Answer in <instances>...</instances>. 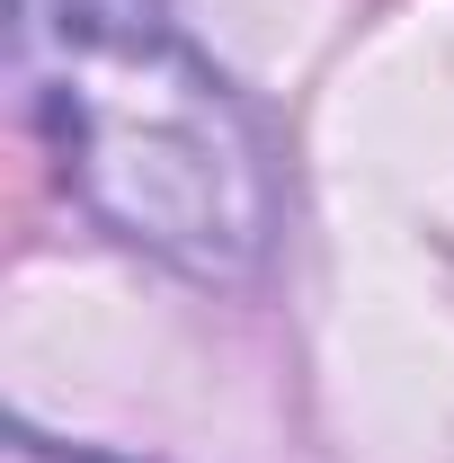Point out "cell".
Wrapping results in <instances>:
<instances>
[{
    "label": "cell",
    "instance_id": "obj_2",
    "mask_svg": "<svg viewBox=\"0 0 454 463\" xmlns=\"http://www.w3.org/2000/svg\"><path fill=\"white\" fill-rule=\"evenodd\" d=\"M0 463H125V455H99V446H62V437H45V428L9 419V446H0Z\"/></svg>",
    "mask_w": 454,
    "mask_h": 463
},
{
    "label": "cell",
    "instance_id": "obj_1",
    "mask_svg": "<svg viewBox=\"0 0 454 463\" xmlns=\"http://www.w3.org/2000/svg\"><path fill=\"white\" fill-rule=\"evenodd\" d=\"M9 80L62 187L196 286L277 241V152L170 0H9Z\"/></svg>",
    "mask_w": 454,
    "mask_h": 463
}]
</instances>
